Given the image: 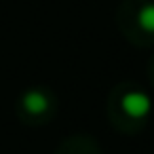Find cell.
Segmentation results:
<instances>
[{"instance_id": "6da1fadb", "label": "cell", "mask_w": 154, "mask_h": 154, "mask_svg": "<svg viewBox=\"0 0 154 154\" xmlns=\"http://www.w3.org/2000/svg\"><path fill=\"white\" fill-rule=\"evenodd\" d=\"M150 108H152V103H150V97H148L146 93L133 91V93H127V95L122 97V110H125L129 116H133V118L146 116V114L150 112Z\"/></svg>"}, {"instance_id": "7a4b0ae2", "label": "cell", "mask_w": 154, "mask_h": 154, "mask_svg": "<svg viewBox=\"0 0 154 154\" xmlns=\"http://www.w3.org/2000/svg\"><path fill=\"white\" fill-rule=\"evenodd\" d=\"M23 108H26L30 114H42V112L49 108V99H47V95L40 93V91H30V93H26V97H23Z\"/></svg>"}, {"instance_id": "3957f363", "label": "cell", "mask_w": 154, "mask_h": 154, "mask_svg": "<svg viewBox=\"0 0 154 154\" xmlns=\"http://www.w3.org/2000/svg\"><path fill=\"white\" fill-rule=\"evenodd\" d=\"M137 23H139L141 30L154 34V2L143 5V7L139 9V13H137Z\"/></svg>"}]
</instances>
